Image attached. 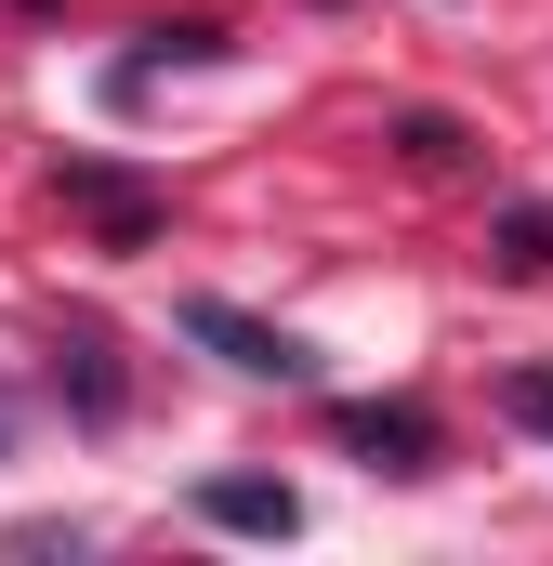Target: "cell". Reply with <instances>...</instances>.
Listing matches in <instances>:
<instances>
[{
	"instance_id": "obj_1",
	"label": "cell",
	"mask_w": 553,
	"mask_h": 566,
	"mask_svg": "<svg viewBox=\"0 0 553 566\" xmlns=\"http://www.w3.org/2000/svg\"><path fill=\"white\" fill-rule=\"evenodd\" d=\"M185 343H211V356H225V369H251V382H316V356H303L290 329H264V316H238L225 290H198V303H185Z\"/></svg>"
},
{
	"instance_id": "obj_2",
	"label": "cell",
	"mask_w": 553,
	"mask_h": 566,
	"mask_svg": "<svg viewBox=\"0 0 553 566\" xmlns=\"http://www.w3.org/2000/svg\"><path fill=\"white\" fill-rule=\"evenodd\" d=\"M343 448H369L383 474H435V409H343Z\"/></svg>"
},
{
	"instance_id": "obj_3",
	"label": "cell",
	"mask_w": 553,
	"mask_h": 566,
	"mask_svg": "<svg viewBox=\"0 0 553 566\" xmlns=\"http://www.w3.org/2000/svg\"><path fill=\"white\" fill-rule=\"evenodd\" d=\"M198 514H211V527H238V541H290V527H303V501L264 488V474H211V488H198Z\"/></svg>"
},
{
	"instance_id": "obj_4",
	"label": "cell",
	"mask_w": 553,
	"mask_h": 566,
	"mask_svg": "<svg viewBox=\"0 0 553 566\" xmlns=\"http://www.w3.org/2000/svg\"><path fill=\"white\" fill-rule=\"evenodd\" d=\"M66 198H80V211H93L106 238H145V224H158V211H145V198L119 185V171H80V158H66Z\"/></svg>"
},
{
	"instance_id": "obj_5",
	"label": "cell",
	"mask_w": 553,
	"mask_h": 566,
	"mask_svg": "<svg viewBox=\"0 0 553 566\" xmlns=\"http://www.w3.org/2000/svg\"><path fill=\"white\" fill-rule=\"evenodd\" d=\"M66 382H80V409H93V422H119V356H106V329H80V343H66Z\"/></svg>"
},
{
	"instance_id": "obj_6",
	"label": "cell",
	"mask_w": 553,
	"mask_h": 566,
	"mask_svg": "<svg viewBox=\"0 0 553 566\" xmlns=\"http://www.w3.org/2000/svg\"><path fill=\"white\" fill-rule=\"evenodd\" d=\"M501 264L541 277V264H553V211H514V224H501Z\"/></svg>"
},
{
	"instance_id": "obj_7",
	"label": "cell",
	"mask_w": 553,
	"mask_h": 566,
	"mask_svg": "<svg viewBox=\"0 0 553 566\" xmlns=\"http://www.w3.org/2000/svg\"><path fill=\"white\" fill-rule=\"evenodd\" d=\"M501 409H514V422H541V434H553V369H514V382H501Z\"/></svg>"
},
{
	"instance_id": "obj_8",
	"label": "cell",
	"mask_w": 553,
	"mask_h": 566,
	"mask_svg": "<svg viewBox=\"0 0 553 566\" xmlns=\"http://www.w3.org/2000/svg\"><path fill=\"white\" fill-rule=\"evenodd\" d=\"M409 158H421V171H461V158H474V145L448 133V119H409Z\"/></svg>"
},
{
	"instance_id": "obj_9",
	"label": "cell",
	"mask_w": 553,
	"mask_h": 566,
	"mask_svg": "<svg viewBox=\"0 0 553 566\" xmlns=\"http://www.w3.org/2000/svg\"><path fill=\"white\" fill-rule=\"evenodd\" d=\"M0 448H13V396H0Z\"/></svg>"
}]
</instances>
